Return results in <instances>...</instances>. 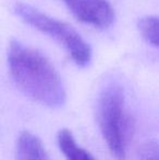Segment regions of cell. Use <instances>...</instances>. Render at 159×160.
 I'll list each match as a JSON object with an SVG mask.
<instances>
[{"label": "cell", "instance_id": "obj_1", "mask_svg": "<svg viewBox=\"0 0 159 160\" xmlns=\"http://www.w3.org/2000/svg\"><path fill=\"white\" fill-rule=\"evenodd\" d=\"M8 65L13 82L28 98L50 108L64 105L67 94L61 78L39 51L12 39L8 49Z\"/></svg>", "mask_w": 159, "mask_h": 160}, {"label": "cell", "instance_id": "obj_2", "mask_svg": "<svg viewBox=\"0 0 159 160\" xmlns=\"http://www.w3.org/2000/svg\"><path fill=\"white\" fill-rule=\"evenodd\" d=\"M97 119L102 137L117 160H124L132 131L131 118L124 111V93L117 84L108 85L98 98Z\"/></svg>", "mask_w": 159, "mask_h": 160}, {"label": "cell", "instance_id": "obj_3", "mask_svg": "<svg viewBox=\"0 0 159 160\" xmlns=\"http://www.w3.org/2000/svg\"><path fill=\"white\" fill-rule=\"evenodd\" d=\"M14 11L24 22L59 42L79 67L84 68L92 61V48L71 25L50 17L24 2H17Z\"/></svg>", "mask_w": 159, "mask_h": 160}, {"label": "cell", "instance_id": "obj_4", "mask_svg": "<svg viewBox=\"0 0 159 160\" xmlns=\"http://www.w3.org/2000/svg\"><path fill=\"white\" fill-rule=\"evenodd\" d=\"M79 21L95 28H108L115 21V11L108 0H61Z\"/></svg>", "mask_w": 159, "mask_h": 160}, {"label": "cell", "instance_id": "obj_5", "mask_svg": "<svg viewBox=\"0 0 159 160\" xmlns=\"http://www.w3.org/2000/svg\"><path fill=\"white\" fill-rule=\"evenodd\" d=\"M15 156L17 160H50L42 141L28 131H23L17 137Z\"/></svg>", "mask_w": 159, "mask_h": 160}, {"label": "cell", "instance_id": "obj_6", "mask_svg": "<svg viewBox=\"0 0 159 160\" xmlns=\"http://www.w3.org/2000/svg\"><path fill=\"white\" fill-rule=\"evenodd\" d=\"M58 144L67 160H96L91 152L77 145L73 134L68 128H62L59 131Z\"/></svg>", "mask_w": 159, "mask_h": 160}, {"label": "cell", "instance_id": "obj_7", "mask_svg": "<svg viewBox=\"0 0 159 160\" xmlns=\"http://www.w3.org/2000/svg\"><path fill=\"white\" fill-rule=\"evenodd\" d=\"M137 30L142 37L154 47H158V19L147 15L137 21Z\"/></svg>", "mask_w": 159, "mask_h": 160}, {"label": "cell", "instance_id": "obj_8", "mask_svg": "<svg viewBox=\"0 0 159 160\" xmlns=\"http://www.w3.org/2000/svg\"><path fill=\"white\" fill-rule=\"evenodd\" d=\"M142 160H158V146L156 142H149L142 148Z\"/></svg>", "mask_w": 159, "mask_h": 160}]
</instances>
